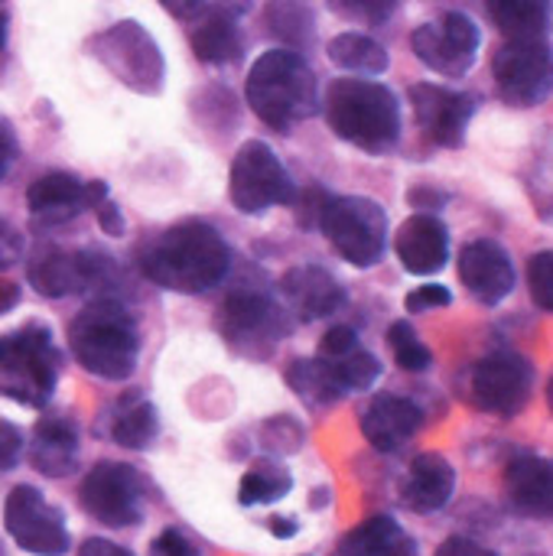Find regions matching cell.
Instances as JSON below:
<instances>
[{"instance_id":"14","label":"cell","mask_w":553,"mask_h":556,"mask_svg":"<svg viewBox=\"0 0 553 556\" xmlns=\"http://www.w3.org/2000/svg\"><path fill=\"white\" fill-rule=\"evenodd\" d=\"M492 75L499 94L515 108H535L551 91V49L544 39H508L495 59Z\"/></svg>"},{"instance_id":"16","label":"cell","mask_w":553,"mask_h":556,"mask_svg":"<svg viewBox=\"0 0 553 556\" xmlns=\"http://www.w3.org/2000/svg\"><path fill=\"white\" fill-rule=\"evenodd\" d=\"M411 111L430 143L456 150L466 143V130L476 114V101L466 91L420 81V85H411Z\"/></svg>"},{"instance_id":"51","label":"cell","mask_w":553,"mask_h":556,"mask_svg":"<svg viewBox=\"0 0 553 556\" xmlns=\"http://www.w3.org/2000/svg\"><path fill=\"white\" fill-rule=\"evenodd\" d=\"M3 42H7V13L0 10V49H3Z\"/></svg>"},{"instance_id":"31","label":"cell","mask_w":553,"mask_h":556,"mask_svg":"<svg viewBox=\"0 0 553 556\" xmlns=\"http://www.w3.org/2000/svg\"><path fill=\"white\" fill-rule=\"evenodd\" d=\"M264 20H267V29L277 39H284L290 52H300L313 42L316 20H313V10L303 3H271L264 10Z\"/></svg>"},{"instance_id":"3","label":"cell","mask_w":553,"mask_h":556,"mask_svg":"<svg viewBox=\"0 0 553 556\" xmlns=\"http://www.w3.org/2000/svg\"><path fill=\"white\" fill-rule=\"evenodd\" d=\"M244 94L251 111L274 130H290L293 124L319 111V81L303 52L267 49L254 59Z\"/></svg>"},{"instance_id":"38","label":"cell","mask_w":553,"mask_h":556,"mask_svg":"<svg viewBox=\"0 0 553 556\" xmlns=\"http://www.w3.org/2000/svg\"><path fill=\"white\" fill-rule=\"evenodd\" d=\"M280 440V453H293V450H300V443H303V430L290 420V417H277V420H271L267 427H264V443L267 446H274Z\"/></svg>"},{"instance_id":"41","label":"cell","mask_w":553,"mask_h":556,"mask_svg":"<svg viewBox=\"0 0 553 556\" xmlns=\"http://www.w3.org/2000/svg\"><path fill=\"white\" fill-rule=\"evenodd\" d=\"M326 192L319 189V186H310L300 199L293 195V202L300 205V222L306 225V228H313V225H319V215H323V205H326Z\"/></svg>"},{"instance_id":"49","label":"cell","mask_w":553,"mask_h":556,"mask_svg":"<svg viewBox=\"0 0 553 556\" xmlns=\"http://www.w3.org/2000/svg\"><path fill=\"white\" fill-rule=\"evenodd\" d=\"M13 306H20V287L13 280H3L0 277V316L10 313Z\"/></svg>"},{"instance_id":"37","label":"cell","mask_w":553,"mask_h":556,"mask_svg":"<svg viewBox=\"0 0 553 556\" xmlns=\"http://www.w3.org/2000/svg\"><path fill=\"white\" fill-rule=\"evenodd\" d=\"M450 303H453V293L443 283H424V287H417V290L407 293L404 309L407 313H430V309H443Z\"/></svg>"},{"instance_id":"17","label":"cell","mask_w":553,"mask_h":556,"mask_svg":"<svg viewBox=\"0 0 553 556\" xmlns=\"http://www.w3.org/2000/svg\"><path fill=\"white\" fill-rule=\"evenodd\" d=\"M108 202V186L101 179H78L72 173H46L33 179L26 192V205L36 222L42 225H65L78 218L81 212L98 208Z\"/></svg>"},{"instance_id":"18","label":"cell","mask_w":553,"mask_h":556,"mask_svg":"<svg viewBox=\"0 0 553 556\" xmlns=\"http://www.w3.org/2000/svg\"><path fill=\"white\" fill-rule=\"evenodd\" d=\"M460 280L479 303L499 306L515 293L512 254L492 238H476L460 251Z\"/></svg>"},{"instance_id":"9","label":"cell","mask_w":553,"mask_h":556,"mask_svg":"<svg viewBox=\"0 0 553 556\" xmlns=\"http://www.w3.org/2000/svg\"><path fill=\"white\" fill-rule=\"evenodd\" d=\"M231 202L244 215H264L293 202V179L264 140H248L231 163Z\"/></svg>"},{"instance_id":"33","label":"cell","mask_w":553,"mask_h":556,"mask_svg":"<svg viewBox=\"0 0 553 556\" xmlns=\"http://www.w3.org/2000/svg\"><path fill=\"white\" fill-rule=\"evenodd\" d=\"M323 365L329 368V375H332V381H336L342 397L345 394L372 391L378 384V378H381V362L372 352H365V349H359V352H352L345 358H336V362H323Z\"/></svg>"},{"instance_id":"36","label":"cell","mask_w":553,"mask_h":556,"mask_svg":"<svg viewBox=\"0 0 553 556\" xmlns=\"http://www.w3.org/2000/svg\"><path fill=\"white\" fill-rule=\"evenodd\" d=\"M359 349H362V342H359V332H355L352 326H332V329L323 336L319 355H316V358L336 362V358H345V355H352V352H359Z\"/></svg>"},{"instance_id":"20","label":"cell","mask_w":553,"mask_h":556,"mask_svg":"<svg viewBox=\"0 0 553 556\" xmlns=\"http://www.w3.org/2000/svg\"><path fill=\"white\" fill-rule=\"evenodd\" d=\"M280 296L287 300V306L293 309L297 319L303 323H316L326 319L332 313H339V306L345 303V290L339 287V280L319 267V264H300L290 267L280 277Z\"/></svg>"},{"instance_id":"30","label":"cell","mask_w":553,"mask_h":556,"mask_svg":"<svg viewBox=\"0 0 553 556\" xmlns=\"http://www.w3.org/2000/svg\"><path fill=\"white\" fill-rule=\"evenodd\" d=\"M293 489V476L274 463V459H257L248 466V472L241 476V485H238V502L254 508V505H274L280 498H287Z\"/></svg>"},{"instance_id":"24","label":"cell","mask_w":553,"mask_h":556,"mask_svg":"<svg viewBox=\"0 0 553 556\" xmlns=\"http://www.w3.org/2000/svg\"><path fill=\"white\" fill-rule=\"evenodd\" d=\"M456 492V469L440 453H420L411 463V476L404 485V505L420 515H433L450 505Z\"/></svg>"},{"instance_id":"43","label":"cell","mask_w":553,"mask_h":556,"mask_svg":"<svg viewBox=\"0 0 553 556\" xmlns=\"http://www.w3.org/2000/svg\"><path fill=\"white\" fill-rule=\"evenodd\" d=\"M332 7L339 13H345V16H359V20H368V23H378L394 10V3H332Z\"/></svg>"},{"instance_id":"19","label":"cell","mask_w":553,"mask_h":556,"mask_svg":"<svg viewBox=\"0 0 553 556\" xmlns=\"http://www.w3.org/2000/svg\"><path fill=\"white\" fill-rule=\"evenodd\" d=\"M398 261L414 277H433L450 261V231L437 215L417 212L394 235Z\"/></svg>"},{"instance_id":"12","label":"cell","mask_w":553,"mask_h":556,"mask_svg":"<svg viewBox=\"0 0 553 556\" xmlns=\"http://www.w3.org/2000/svg\"><path fill=\"white\" fill-rule=\"evenodd\" d=\"M538 384L535 365L518 352H495L482 358L469 375V394L479 410L495 417H515L525 410Z\"/></svg>"},{"instance_id":"25","label":"cell","mask_w":553,"mask_h":556,"mask_svg":"<svg viewBox=\"0 0 553 556\" xmlns=\"http://www.w3.org/2000/svg\"><path fill=\"white\" fill-rule=\"evenodd\" d=\"M78 459V430L68 417H42L33 430L29 463L49 479H62L75 469Z\"/></svg>"},{"instance_id":"7","label":"cell","mask_w":553,"mask_h":556,"mask_svg":"<svg viewBox=\"0 0 553 556\" xmlns=\"http://www.w3.org/2000/svg\"><path fill=\"white\" fill-rule=\"evenodd\" d=\"M95 59L130 91L160 94L166 78V62L156 39L137 23L121 20L95 36Z\"/></svg>"},{"instance_id":"6","label":"cell","mask_w":553,"mask_h":556,"mask_svg":"<svg viewBox=\"0 0 553 556\" xmlns=\"http://www.w3.org/2000/svg\"><path fill=\"white\" fill-rule=\"evenodd\" d=\"M319 228L342 261L352 267H375L388 248V215L365 195H329L319 215Z\"/></svg>"},{"instance_id":"39","label":"cell","mask_w":553,"mask_h":556,"mask_svg":"<svg viewBox=\"0 0 553 556\" xmlns=\"http://www.w3.org/2000/svg\"><path fill=\"white\" fill-rule=\"evenodd\" d=\"M23 456V437L13 424H0V472H10Z\"/></svg>"},{"instance_id":"48","label":"cell","mask_w":553,"mask_h":556,"mask_svg":"<svg viewBox=\"0 0 553 556\" xmlns=\"http://www.w3.org/2000/svg\"><path fill=\"white\" fill-rule=\"evenodd\" d=\"M450 195L447 192H433V189H414L411 192V202L417 205V208H437V205H443Z\"/></svg>"},{"instance_id":"21","label":"cell","mask_w":553,"mask_h":556,"mask_svg":"<svg viewBox=\"0 0 553 556\" xmlns=\"http://www.w3.org/2000/svg\"><path fill=\"white\" fill-rule=\"evenodd\" d=\"M420 424H424L420 407L414 401L394 397V394L375 397L362 414V433L378 453H398L404 443H411L417 437Z\"/></svg>"},{"instance_id":"42","label":"cell","mask_w":553,"mask_h":556,"mask_svg":"<svg viewBox=\"0 0 553 556\" xmlns=\"http://www.w3.org/2000/svg\"><path fill=\"white\" fill-rule=\"evenodd\" d=\"M150 556H196V547H192L179 531H163V534L153 541Z\"/></svg>"},{"instance_id":"44","label":"cell","mask_w":553,"mask_h":556,"mask_svg":"<svg viewBox=\"0 0 553 556\" xmlns=\"http://www.w3.org/2000/svg\"><path fill=\"white\" fill-rule=\"evenodd\" d=\"M95 212H98V225H101V231L108 238H121L124 235V215H121V208L114 202H101Z\"/></svg>"},{"instance_id":"35","label":"cell","mask_w":553,"mask_h":556,"mask_svg":"<svg viewBox=\"0 0 553 556\" xmlns=\"http://www.w3.org/2000/svg\"><path fill=\"white\" fill-rule=\"evenodd\" d=\"M528 287H531V300L551 313L553 309V254L551 251H541L531 257L528 264Z\"/></svg>"},{"instance_id":"5","label":"cell","mask_w":553,"mask_h":556,"mask_svg":"<svg viewBox=\"0 0 553 556\" xmlns=\"http://www.w3.org/2000/svg\"><path fill=\"white\" fill-rule=\"evenodd\" d=\"M62 371L49 326L26 323L0 336V394L23 407H46Z\"/></svg>"},{"instance_id":"34","label":"cell","mask_w":553,"mask_h":556,"mask_svg":"<svg viewBox=\"0 0 553 556\" xmlns=\"http://www.w3.org/2000/svg\"><path fill=\"white\" fill-rule=\"evenodd\" d=\"M388 345L394 352V362L404 368V371H427L433 365V352L424 345V339L417 336V329L407 323V319H398L391 329H388Z\"/></svg>"},{"instance_id":"46","label":"cell","mask_w":553,"mask_h":556,"mask_svg":"<svg viewBox=\"0 0 553 556\" xmlns=\"http://www.w3.org/2000/svg\"><path fill=\"white\" fill-rule=\"evenodd\" d=\"M16 153H20V147H16V134H13V127L0 117V179H3V176H7V169L13 166Z\"/></svg>"},{"instance_id":"40","label":"cell","mask_w":553,"mask_h":556,"mask_svg":"<svg viewBox=\"0 0 553 556\" xmlns=\"http://www.w3.org/2000/svg\"><path fill=\"white\" fill-rule=\"evenodd\" d=\"M20 254H23V235L16 231V225L0 218V270L13 267Z\"/></svg>"},{"instance_id":"28","label":"cell","mask_w":553,"mask_h":556,"mask_svg":"<svg viewBox=\"0 0 553 556\" xmlns=\"http://www.w3.org/2000/svg\"><path fill=\"white\" fill-rule=\"evenodd\" d=\"M329 59L339 68L352 72V78L355 75H368V78L385 75L388 65H391L388 49L378 39L365 36V33H339V36H332L329 39Z\"/></svg>"},{"instance_id":"27","label":"cell","mask_w":553,"mask_h":556,"mask_svg":"<svg viewBox=\"0 0 553 556\" xmlns=\"http://www.w3.org/2000/svg\"><path fill=\"white\" fill-rule=\"evenodd\" d=\"M156 433H160V414H156V407L143 394L130 391L117 404V417H114V427H111L114 443L124 446V450H147L156 440Z\"/></svg>"},{"instance_id":"4","label":"cell","mask_w":553,"mask_h":556,"mask_svg":"<svg viewBox=\"0 0 553 556\" xmlns=\"http://www.w3.org/2000/svg\"><path fill=\"white\" fill-rule=\"evenodd\" d=\"M68 349L88 375L127 381L137 371L140 329L117 300H95L72 319Z\"/></svg>"},{"instance_id":"32","label":"cell","mask_w":553,"mask_h":556,"mask_svg":"<svg viewBox=\"0 0 553 556\" xmlns=\"http://www.w3.org/2000/svg\"><path fill=\"white\" fill-rule=\"evenodd\" d=\"M287 384H290L303 401H310V404H316V407H329V404L342 401V394H339V388H336L329 368H326L319 358H300V362H293L290 371H287Z\"/></svg>"},{"instance_id":"23","label":"cell","mask_w":553,"mask_h":556,"mask_svg":"<svg viewBox=\"0 0 553 556\" xmlns=\"http://www.w3.org/2000/svg\"><path fill=\"white\" fill-rule=\"evenodd\" d=\"M505 489L515 511L548 521L553 511V472L541 456H515L505 469Z\"/></svg>"},{"instance_id":"15","label":"cell","mask_w":553,"mask_h":556,"mask_svg":"<svg viewBox=\"0 0 553 556\" xmlns=\"http://www.w3.org/2000/svg\"><path fill=\"white\" fill-rule=\"evenodd\" d=\"M26 277H29V283H33V290L39 296L62 300V296H75V293H85L91 287L108 283L114 277V264L101 251L49 248V251H39L29 261Z\"/></svg>"},{"instance_id":"13","label":"cell","mask_w":553,"mask_h":556,"mask_svg":"<svg viewBox=\"0 0 553 556\" xmlns=\"http://www.w3.org/2000/svg\"><path fill=\"white\" fill-rule=\"evenodd\" d=\"M3 525L7 534L13 538V544L20 551L33 556H62L68 554V528L62 521V515L42 498V492H36L33 485H16L7 495L3 505Z\"/></svg>"},{"instance_id":"26","label":"cell","mask_w":553,"mask_h":556,"mask_svg":"<svg viewBox=\"0 0 553 556\" xmlns=\"http://www.w3.org/2000/svg\"><path fill=\"white\" fill-rule=\"evenodd\" d=\"M336 556H417V544L394 518L381 515L349 531Z\"/></svg>"},{"instance_id":"22","label":"cell","mask_w":553,"mask_h":556,"mask_svg":"<svg viewBox=\"0 0 553 556\" xmlns=\"http://www.w3.org/2000/svg\"><path fill=\"white\" fill-rule=\"evenodd\" d=\"M244 7H209L202 3L199 16L192 20V49L209 65H231L244 52L238 16Z\"/></svg>"},{"instance_id":"1","label":"cell","mask_w":553,"mask_h":556,"mask_svg":"<svg viewBox=\"0 0 553 556\" xmlns=\"http://www.w3.org/2000/svg\"><path fill=\"white\" fill-rule=\"evenodd\" d=\"M228 267H231L228 241L218 235V228L199 218H186L166 228L140 254V270L147 280L186 296L218 287Z\"/></svg>"},{"instance_id":"2","label":"cell","mask_w":553,"mask_h":556,"mask_svg":"<svg viewBox=\"0 0 553 556\" xmlns=\"http://www.w3.org/2000/svg\"><path fill=\"white\" fill-rule=\"evenodd\" d=\"M329 130L368 153H385L401 137L398 94L372 78H336L323 94Z\"/></svg>"},{"instance_id":"10","label":"cell","mask_w":553,"mask_h":556,"mask_svg":"<svg viewBox=\"0 0 553 556\" xmlns=\"http://www.w3.org/2000/svg\"><path fill=\"white\" fill-rule=\"evenodd\" d=\"M479 46H482V29L463 10H447L440 20L420 23L411 33L414 55L427 68H433L437 75H447V78H463L476 65Z\"/></svg>"},{"instance_id":"50","label":"cell","mask_w":553,"mask_h":556,"mask_svg":"<svg viewBox=\"0 0 553 556\" xmlns=\"http://www.w3.org/2000/svg\"><path fill=\"white\" fill-rule=\"evenodd\" d=\"M271 531H274L277 538H293V534H297V525H293L290 518H274V521H271Z\"/></svg>"},{"instance_id":"47","label":"cell","mask_w":553,"mask_h":556,"mask_svg":"<svg viewBox=\"0 0 553 556\" xmlns=\"http://www.w3.org/2000/svg\"><path fill=\"white\" fill-rule=\"evenodd\" d=\"M78 556H134V554H130V551H124V547H117V544H111V541L91 538V541H85V544H81Z\"/></svg>"},{"instance_id":"11","label":"cell","mask_w":553,"mask_h":556,"mask_svg":"<svg viewBox=\"0 0 553 556\" xmlns=\"http://www.w3.org/2000/svg\"><path fill=\"white\" fill-rule=\"evenodd\" d=\"M78 502L81 511L104 528H134L143 518V482L134 466L98 463L81 479Z\"/></svg>"},{"instance_id":"8","label":"cell","mask_w":553,"mask_h":556,"mask_svg":"<svg viewBox=\"0 0 553 556\" xmlns=\"http://www.w3.org/2000/svg\"><path fill=\"white\" fill-rule=\"evenodd\" d=\"M218 332L235 352L264 358L290 332V319L271 296L257 290H235L218 306Z\"/></svg>"},{"instance_id":"29","label":"cell","mask_w":553,"mask_h":556,"mask_svg":"<svg viewBox=\"0 0 553 556\" xmlns=\"http://www.w3.org/2000/svg\"><path fill=\"white\" fill-rule=\"evenodd\" d=\"M489 13L508 39H544L551 20V7L541 0H495Z\"/></svg>"},{"instance_id":"45","label":"cell","mask_w":553,"mask_h":556,"mask_svg":"<svg viewBox=\"0 0 553 556\" xmlns=\"http://www.w3.org/2000/svg\"><path fill=\"white\" fill-rule=\"evenodd\" d=\"M437 556H495L489 547L469 541V538H450L443 541V547L437 551Z\"/></svg>"}]
</instances>
